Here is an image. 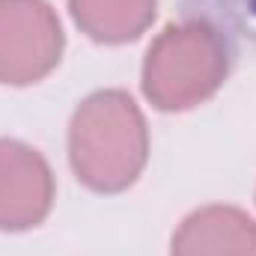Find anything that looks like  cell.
Returning a JSON list of instances; mask_svg holds the SVG:
<instances>
[{
  "label": "cell",
  "instance_id": "1",
  "mask_svg": "<svg viewBox=\"0 0 256 256\" xmlns=\"http://www.w3.org/2000/svg\"><path fill=\"white\" fill-rule=\"evenodd\" d=\"M72 164L96 191H122L146 164V126L122 92H98L72 122Z\"/></svg>",
  "mask_w": 256,
  "mask_h": 256
},
{
  "label": "cell",
  "instance_id": "2",
  "mask_svg": "<svg viewBox=\"0 0 256 256\" xmlns=\"http://www.w3.org/2000/svg\"><path fill=\"white\" fill-rule=\"evenodd\" d=\"M230 68L226 39L202 21L167 27L143 66L146 96L164 110H182L208 98Z\"/></svg>",
  "mask_w": 256,
  "mask_h": 256
},
{
  "label": "cell",
  "instance_id": "3",
  "mask_svg": "<svg viewBox=\"0 0 256 256\" xmlns=\"http://www.w3.org/2000/svg\"><path fill=\"white\" fill-rule=\"evenodd\" d=\"M60 21L45 0H0V80L30 84L60 60Z\"/></svg>",
  "mask_w": 256,
  "mask_h": 256
},
{
  "label": "cell",
  "instance_id": "4",
  "mask_svg": "<svg viewBox=\"0 0 256 256\" xmlns=\"http://www.w3.org/2000/svg\"><path fill=\"white\" fill-rule=\"evenodd\" d=\"M54 200L48 164L27 146L0 140V230L39 224Z\"/></svg>",
  "mask_w": 256,
  "mask_h": 256
},
{
  "label": "cell",
  "instance_id": "5",
  "mask_svg": "<svg viewBox=\"0 0 256 256\" xmlns=\"http://www.w3.org/2000/svg\"><path fill=\"white\" fill-rule=\"evenodd\" d=\"M173 256H256V224L236 208H202L182 224Z\"/></svg>",
  "mask_w": 256,
  "mask_h": 256
},
{
  "label": "cell",
  "instance_id": "6",
  "mask_svg": "<svg viewBox=\"0 0 256 256\" xmlns=\"http://www.w3.org/2000/svg\"><path fill=\"white\" fill-rule=\"evenodd\" d=\"M74 21L98 42H128L146 30L155 0H72Z\"/></svg>",
  "mask_w": 256,
  "mask_h": 256
},
{
  "label": "cell",
  "instance_id": "7",
  "mask_svg": "<svg viewBox=\"0 0 256 256\" xmlns=\"http://www.w3.org/2000/svg\"><path fill=\"white\" fill-rule=\"evenodd\" d=\"M185 18L208 24L226 42L256 48V0H185Z\"/></svg>",
  "mask_w": 256,
  "mask_h": 256
}]
</instances>
